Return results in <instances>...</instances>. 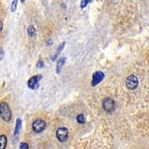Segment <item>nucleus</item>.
<instances>
[{
	"label": "nucleus",
	"instance_id": "a211bd4d",
	"mask_svg": "<svg viewBox=\"0 0 149 149\" xmlns=\"http://www.w3.org/2000/svg\"><path fill=\"white\" fill-rule=\"evenodd\" d=\"M4 58V52L2 49H0V61L3 59Z\"/></svg>",
	"mask_w": 149,
	"mask_h": 149
},
{
	"label": "nucleus",
	"instance_id": "f3484780",
	"mask_svg": "<svg viewBox=\"0 0 149 149\" xmlns=\"http://www.w3.org/2000/svg\"><path fill=\"white\" fill-rule=\"evenodd\" d=\"M37 67L38 68V69H42V68L44 67V63H43V62H42V61H40L39 62L37 63Z\"/></svg>",
	"mask_w": 149,
	"mask_h": 149
},
{
	"label": "nucleus",
	"instance_id": "7ed1b4c3",
	"mask_svg": "<svg viewBox=\"0 0 149 149\" xmlns=\"http://www.w3.org/2000/svg\"><path fill=\"white\" fill-rule=\"evenodd\" d=\"M68 136H69V132L66 127H60L56 131V137L59 140V142H65L67 140Z\"/></svg>",
	"mask_w": 149,
	"mask_h": 149
},
{
	"label": "nucleus",
	"instance_id": "9d476101",
	"mask_svg": "<svg viewBox=\"0 0 149 149\" xmlns=\"http://www.w3.org/2000/svg\"><path fill=\"white\" fill-rule=\"evenodd\" d=\"M7 146V137L5 135L0 136V149H5Z\"/></svg>",
	"mask_w": 149,
	"mask_h": 149
},
{
	"label": "nucleus",
	"instance_id": "39448f33",
	"mask_svg": "<svg viewBox=\"0 0 149 149\" xmlns=\"http://www.w3.org/2000/svg\"><path fill=\"white\" fill-rule=\"evenodd\" d=\"M41 78H42V76L40 74H37V75H34V76L31 77L28 81V86L31 90L37 89L38 86H39V83Z\"/></svg>",
	"mask_w": 149,
	"mask_h": 149
},
{
	"label": "nucleus",
	"instance_id": "f03ea898",
	"mask_svg": "<svg viewBox=\"0 0 149 149\" xmlns=\"http://www.w3.org/2000/svg\"><path fill=\"white\" fill-rule=\"evenodd\" d=\"M126 86L129 90H135L138 86L139 84V81H138L137 77L135 76L134 74H130L126 79Z\"/></svg>",
	"mask_w": 149,
	"mask_h": 149
},
{
	"label": "nucleus",
	"instance_id": "20e7f679",
	"mask_svg": "<svg viewBox=\"0 0 149 149\" xmlns=\"http://www.w3.org/2000/svg\"><path fill=\"white\" fill-rule=\"evenodd\" d=\"M46 122L45 121H43L42 119H36L34 122H33L32 127L33 130L35 133H41L42 130H44L46 128Z\"/></svg>",
	"mask_w": 149,
	"mask_h": 149
},
{
	"label": "nucleus",
	"instance_id": "dca6fc26",
	"mask_svg": "<svg viewBox=\"0 0 149 149\" xmlns=\"http://www.w3.org/2000/svg\"><path fill=\"white\" fill-rule=\"evenodd\" d=\"M19 149H29V145L26 142H21L19 145Z\"/></svg>",
	"mask_w": 149,
	"mask_h": 149
},
{
	"label": "nucleus",
	"instance_id": "4468645a",
	"mask_svg": "<svg viewBox=\"0 0 149 149\" xmlns=\"http://www.w3.org/2000/svg\"><path fill=\"white\" fill-rule=\"evenodd\" d=\"M17 3H18V0H13V2H12L11 6H10V11L12 13H14V12L16 11L17 8Z\"/></svg>",
	"mask_w": 149,
	"mask_h": 149
},
{
	"label": "nucleus",
	"instance_id": "f8f14e48",
	"mask_svg": "<svg viewBox=\"0 0 149 149\" xmlns=\"http://www.w3.org/2000/svg\"><path fill=\"white\" fill-rule=\"evenodd\" d=\"M27 33L28 34H29V37H34V36L36 35V33H37L36 32V29L35 28H34V26H32V25L29 26L27 29Z\"/></svg>",
	"mask_w": 149,
	"mask_h": 149
},
{
	"label": "nucleus",
	"instance_id": "2eb2a0df",
	"mask_svg": "<svg viewBox=\"0 0 149 149\" xmlns=\"http://www.w3.org/2000/svg\"><path fill=\"white\" fill-rule=\"evenodd\" d=\"M93 0H81V9H84L85 7H86V5H88L89 3H90V2H93Z\"/></svg>",
	"mask_w": 149,
	"mask_h": 149
},
{
	"label": "nucleus",
	"instance_id": "9b49d317",
	"mask_svg": "<svg viewBox=\"0 0 149 149\" xmlns=\"http://www.w3.org/2000/svg\"><path fill=\"white\" fill-rule=\"evenodd\" d=\"M65 44H66V42H63V43H61V44L60 45V46L58 47V49H57V52H56L55 54H54V57L52 58V61H54L56 59H57V58H58V57L59 56V54H61V52H62V50H63V48H64Z\"/></svg>",
	"mask_w": 149,
	"mask_h": 149
},
{
	"label": "nucleus",
	"instance_id": "ddd939ff",
	"mask_svg": "<svg viewBox=\"0 0 149 149\" xmlns=\"http://www.w3.org/2000/svg\"><path fill=\"white\" fill-rule=\"evenodd\" d=\"M77 121H78V123L80 124H84L86 122V118H85V116L84 114H79V115L77 116Z\"/></svg>",
	"mask_w": 149,
	"mask_h": 149
},
{
	"label": "nucleus",
	"instance_id": "423d86ee",
	"mask_svg": "<svg viewBox=\"0 0 149 149\" xmlns=\"http://www.w3.org/2000/svg\"><path fill=\"white\" fill-rule=\"evenodd\" d=\"M104 74L101 71H97L95 72V73H93V80H92L91 82L92 86H95L96 85H98V84L101 83V82L103 81L104 78Z\"/></svg>",
	"mask_w": 149,
	"mask_h": 149
},
{
	"label": "nucleus",
	"instance_id": "6ab92c4d",
	"mask_svg": "<svg viewBox=\"0 0 149 149\" xmlns=\"http://www.w3.org/2000/svg\"><path fill=\"white\" fill-rule=\"evenodd\" d=\"M2 29H3V23H2V21L0 20V33L2 31Z\"/></svg>",
	"mask_w": 149,
	"mask_h": 149
},
{
	"label": "nucleus",
	"instance_id": "0eeeda50",
	"mask_svg": "<svg viewBox=\"0 0 149 149\" xmlns=\"http://www.w3.org/2000/svg\"><path fill=\"white\" fill-rule=\"evenodd\" d=\"M115 102L112 99V98H105L103 102V107L104 110L106 112H110L113 111L114 109H115Z\"/></svg>",
	"mask_w": 149,
	"mask_h": 149
},
{
	"label": "nucleus",
	"instance_id": "6e6552de",
	"mask_svg": "<svg viewBox=\"0 0 149 149\" xmlns=\"http://www.w3.org/2000/svg\"><path fill=\"white\" fill-rule=\"evenodd\" d=\"M66 58H60L58 61V63H57V66H56V73L57 74H60L62 70V68L64 66L65 63H66Z\"/></svg>",
	"mask_w": 149,
	"mask_h": 149
},
{
	"label": "nucleus",
	"instance_id": "1a4fd4ad",
	"mask_svg": "<svg viewBox=\"0 0 149 149\" xmlns=\"http://www.w3.org/2000/svg\"><path fill=\"white\" fill-rule=\"evenodd\" d=\"M21 127H22V120L20 119H17V122H16L15 130H14V137L16 139H17V137H18L19 133Z\"/></svg>",
	"mask_w": 149,
	"mask_h": 149
},
{
	"label": "nucleus",
	"instance_id": "f257e3e1",
	"mask_svg": "<svg viewBox=\"0 0 149 149\" xmlns=\"http://www.w3.org/2000/svg\"><path fill=\"white\" fill-rule=\"evenodd\" d=\"M0 116L5 122H10L12 117V113L9 105L6 102L0 104Z\"/></svg>",
	"mask_w": 149,
	"mask_h": 149
}]
</instances>
